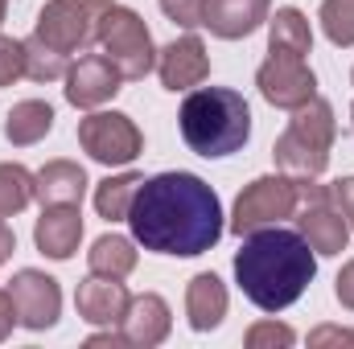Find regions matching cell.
<instances>
[{"label":"cell","instance_id":"4316f807","mask_svg":"<svg viewBox=\"0 0 354 349\" xmlns=\"http://www.w3.org/2000/svg\"><path fill=\"white\" fill-rule=\"evenodd\" d=\"M21 74H25V41L0 33V87H12Z\"/></svg>","mask_w":354,"mask_h":349},{"label":"cell","instance_id":"8d00e7d4","mask_svg":"<svg viewBox=\"0 0 354 349\" xmlns=\"http://www.w3.org/2000/svg\"><path fill=\"white\" fill-rule=\"evenodd\" d=\"M351 119H354V111H351Z\"/></svg>","mask_w":354,"mask_h":349},{"label":"cell","instance_id":"ba28073f","mask_svg":"<svg viewBox=\"0 0 354 349\" xmlns=\"http://www.w3.org/2000/svg\"><path fill=\"white\" fill-rule=\"evenodd\" d=\"M297 214V177H260L235 197L231 230L243 239L260 226H276Z\"/></svg>","mask_w":354,"mask_h":349},{"label":"cell","instance_id":"e0dca14e","mask_svg":"<svg viewBox=\"0 0 354 349\" xmlns=\"http://www.w3.org/2000/svg\"><path fill=\"white\" fill-rule=\"evenodd\" d=\"M169 325H174L169 304H165L157 292L132 296V304H128V312H124V321H120L124 341H128V346H145V349L161 346V341L169 337Z\"/></svg>","mask_w":354,"mask_h":349},{"label":"cell","instance_id":"cb8c5ba5","mask_svg":"<svg viewBox=\"0 0 354 349\" xmlns=\"http://www.w3.org/2000/svg\"><path fill=\"white\" fill-rule=\"evenodd\" d=\"M37 197V177L25 165H0V222L21 214Z\"/></svg>","mask_w":354,"mask_h":349},{"label":"cell","instance_id":"52a82bcc","mask_svg":"<svg viewBox=\"0 0 354 349\" xmlns=\"http://www.w3.org/2000/svg\"><path fill=\"white\" fill-rule=\"evenodd\" d=\"M297 226L309 239V247L317 255H342L351 226L338 214V206L330 201V185H317L313 177H297Z\"/></svg>","mask_w":354,"mask_h":349},{"label":"cell","instance_id":"5b68a950","mask_svg":"<svg viewBox=\"0 0 354 349\" xmlns=\"http://www.w3.org/2000/svg\"><path fill=\"white\" fill-rule=\"evenodd\" d=\"M111 8V0H50L37 17L33 37H41L50 50L75 58L91 54V46L99 41V21Z\"/></svg>","mask_w":354,"mask_h":349},{"label":"cell","instance_id":"d6a6232c","mask_svg":"<svg viewBox=\"0 0 354 349\" xmlns=\"http://www.w3.org/2000/svg\"><path fill=\"white\" fill-rule=\"evenodd\" d=\"M330 341H351L354 346V333L351 329H334V325H326V329H317V333L309 337V346H330Z\"/></svg>","mask_w":354,"mask_h":349},{"label":"cell","instance_id":"83f0119b","mask_svg":"<svg viewBox=\"0 0 354 349\" xmlns=\"http://www.w3.org/2000/svg\"><path fill=\"white\" fill-rule=\"evenodd\" d=\"M297 333L288 325H276V321H260L256 329H248V349H264V346H292Z\"/></svg>","mask_w":354,"mask_h":349},{"label":"cell","instance_id":"f1b7e54d","mask_svg":"<svg viewBox=\"0 0 354 349\" xmlns=\"http://www.w3.org/2000/svg\"><path fill=\"white\" fill-rule=\"evenodd\" d=\"M161 12L181 29H198L202 12H206V0H161Z\"/></svg>","mask_w":354,"mask_h":349},{"label":"cell","instance_id":"277c9868","mask_svg":"<svg viewBox=\"0 0 354 349\" xmlns=\"http://www.w3.org/2000/svg\"><path fill=\"white\" fill-rule=\"evenodd\" d=\"M338 123H334V107L326 99H309L305 107L292 111L288 128L280 132L272 157L288 177H322L330 165V148H334Z\"/></svg>","mask_w":354,"mask_h":349},{"label":"cell","instance_id":"484cf974","mask_svg":"<svg viewBox=\"0 0 354 349\" xmlns=\"http://www.w3.org/2000/svg\"><path fill=\"white\" fill-rule=\"evenodd\" d=\"M322 29L334 46H354V0H326Z\"/></svg>","mask_w":354,"mask_h":349},{"label":"cell","instance_id":"3957f363","mask_svg":"<svg viewBox=\"0 0 354 349\" xmlns=\"http://www.w3.org/2000/svg\"><path fill=\"white\" fill-rule=\"evenodd\" d=\"M181 140L198 157H231L248 144L252 136V107L239 90L227 87H198L185 94L181 115H177Z\"/></svg>","mask_w":354,"mask_h":349},{"label":"cell","instance_id":"ac0fdd59","mask_svg":"<svg viewBox=\"0 0 354 349\" xmlns=\"http://www.w3.org/2000/svg\"><path fill=\"white\" fill-rule=\"evenodd\" d=\"M185 317H189L194 333H210L227 317V288H223V279L214 271H202V275L189 279V288H185Z\"/></svg>","mask_w":354,"mask_h":349},{"label":"cell","instance_id":"7c38bea8","mask_svg":"<svg viewBox=\"0 0 354 349\" xmlns=\"http://www.w3.org/2000/svg\"><path fill=\"white\" fill-rule=\"evenodd\" d=\"M157 74H161L165 90H189V87H198V83H206L210 54H206L202 37L185 33V37L169 41L165 50H157Z\"/></svg>","mask_w":354,"mask_h":349},{"label":"cell","instance_id":"44dd1931","mask_svg":"<svg viewBox=\"0 0 354 349\" xmlns=\"http://www.w3.org/2000/svg\"><path fill=\"white\" fill-rule=\"evenodd\" d=\"M268 50H288V54L313 50V29L301 8H276V17L268 21Z\"/></svg>","mask_w":354,"mask_h":349},{"label":"cell","instance_id":"4dcf8cb0","mask_svg":"<svg viewBox=\"0 0 354 349\" xmlns=\"http://www.w3.org/2000/svg\"><path fill=\"white\" fill-rule=\"evenodd\" d=\"M334 292H338V300H342V304L354 312V259L346 263L342 271H338V283H334Z\"/></svg>","mask_w":354,"mask_h":349},{"label":"cell","instance_id":"8992f818","mask_svg":"<svg viewBox=\"0 0 354 349\" xmlns=\"http://www.w3.org/2000/svg\"><path fill=\"white\" fill-rule=\"evenodd\" d=\"M99 46L115 62V70L124 74V83H136V79H145L157 66V50H153V37H149L145 21L132 8H124V4H111L103 12V21H99Z\"/></svg>","mask_w":354,"mask_h":349},{"label":"cell","instance_id":"603a6c76","mask_svg":"<svg viewBox=\"0 0 354 349\" xmlns=\"http://www.w3.org/2000/svg\"><path fill=\"white\" fill-rule=\"evenodd\" d=\"M87 263H91L95 275H115V279H124V275L136 271V247H132L124 235H103V239H95Z\"/></svg>","mask_w":354,"mask_h":349},{"label":"cell","instance_id":"f546056e","mask_svg":"<svg viewBox=\"0 0 354 349\" xmlns=\"http://www.w3.org/2000/svg\"><path fill=\"white\" fill-rule=\"evenodd\" d=\"M330 201L338 206V214L346 218V226L354 230V177H342L330 185Z\"/></svg>","mask_w":354,"mask_h":349},{"label":"cell","instance_id":"d4e9b609","mask_svg":"<svg viewBox=\"0 0 354 349\" xmlns=\"http://www.w3.org/2000/svg\"><path fill=\"white\" fill-rule=\"evenodd\" d=\"M66 70H71V58L66 54H58V50H50L41 37H25V74L33 79V83H54V79H66Z\"/></svg>","mask_w":354,"mask_h":349},{"label":"cell","instance_id":"9c48e42d","mask_svg":"<svg viewBox=\"0 0 354 349\" xmlns=\"http://www.w3.org/2000/svg\"><path fill=\"white\" fill-rule=\"evenodd\" d=\"M79 144L99 165H132L140 157V148H145V136L128 115L95 111L87 119H79Z\"/></svg>","mask_w":354,"mask_h":349},{"label":"cell","instance_id":"1f68e13d","mask_svg":"<svg viewBox=\"0 0 354 349\" xmlns=\"http://www.w3.org/2000/svg\"><path fill=\"white\" fill-rule=\"evenodd\" d=\"M12 325H17V308H12V296H8V288L0 292V341L12 333Z\"/></svg>","mask_w":354,"mask_h":349},{"label":"cell","instance_id":"7a4b0ae2","mask_svg":"<svg viewBox=\"0 0 354 349\" xmlns=\"http://www.w3.org/2000/svg\"><path fill=\"white\" fill-rule=\"evenodd\" d=\"M317 275V251L301 230L260 226L243 235V247L235 255V283L260 312H280L301 300V292Z\"/></svg>","mask_w":354,"mask_h":349},{"label":"cell","instance_id":"ffe728a7","mask_svg":"<svg viewBox=\"0 0 354 349\" xmlns=\"http://www.w3.org/2000/svg\"><path fill=\"white\" fill-rule=\"evenodd\" d=\"M50 128H54V107H50V103H41V99H25V103H17V107L8 111L4 136H8V144L29 148V144L46 140V136H50Z\"/></svg>","mask_w":354,"mask_h":349},{"label":"cell","instance_id":"d590c367","mask_svg":"<svg viewBox=\"0 0 354 349\" xmlns=\"http://www.w3.org/2000/svg\"><path fill=\"white\" fill-rule=\"evenodd\" d=\"M4 8H8V0H0V21H4Z\"/></svg>","mask_w":354,"mask_h":349},{"label":"cell","instance_id":"8fae6325","mask_svg":"<svg viewBox=\"0 0 354 349\" xmlns=\"http://www.w3.org/2000/svg\"><path fill=\"white\" fill-rule=\"evenodd\" d=\"M8 296H12V308H17V325H25V329H33V333L50 329V325L58 321V312H62L58 279L46 275V271H33V267L17 271V275L8 279Z\"/></svg>","mask_w":354,"mask_h":349},{"label":"cell","instance_id":"d6986e66","mask_svg":"<svg viewBox=\"0 0 354 349\" xmlns=\"http://www.w3.org/2000/svg\"><path fill=\"white\" fill-rule=\"evenodd\" d=\"M83 193H87V173H83V165H75V161H50V165L37 173V197H41L46 206H58V201L79 206Z\"/></svg>","mask_w":354,"mask_h":349},{"label":"cell","instance_id":"4fadbf2b","mask_svg":"<svg viewBox=\"0 0 354 349\" xmlns=\"http://www.w3.org/2000/svg\"><path fill=\"white\" fill-rule=\"evenodd\" d=\"M120 83H124V74L115 70V62L107 54H83L66 70V99L75 107H99V103L115 99Z\"/></svg>","mask_w":354,"mask_h":349},{"label":"cell","instance_id":"9a60e30c","mask_svg":"<svg viewBox=\"0 0 354 349\" xmlns=\"http://www.w3.org/2000/svg\"><path fill=\"white\" fill-rule=\"evenodd\" d=\"M79 239H83V218H79V206H46L37 226H33V243L41 255L50 259H71L79 251Z\"/></svg>","mask_w":354,"mask_h":349},{"label":"cell","instance_id":"6da1fadb","mask_svg":"<svg viewBox=\"0 0 354 349\" xmlns=\"http://www.w3.org/2000/svg\"><path fill=\"white\" fill-rule=\"evenodd\" d=\"M128 226L145 251L194 259L223 239V201L194 173H157L140 181Z\"/></svg>","mask_w":354,"mask_h":349},{"label":"cell","instance_id":"e575fe53","mask_svg":"<svg viewBox=\"0 0 354 349\" xmlns=\"http://www.w3.org/2000/svg\"><path fill=\"white\" fill-rule=\"evenodd\" d=\"M87 346H128V341H124V329H120V333H95Z\"/></svg>","mask_w":354,"mask_h":349},{"label":"cell","instance_id":"836d02e7","mask_svg":"<svg viewBox=\"0 0 354 349\" xmlns=\"http://www.w3.org/2000/svg\"><path fill=\"white\" fill-rule=\"evenodd\" d=\"M17 251V239H12V230L0 222V263H8V255Z\"/></svg>","mask_w":354,"mask_h":349},{"label":"cell","instance_id":"7402d4cb","mask_svg":"<svg viewBox=\"0 0 354 349\" xmlns=\"http://www.w3.org/2000/svg\"><path fill=\"white\" fill-rule=\"evenodd\" d=\"M140 181H145L140 173H120V177L99 181V189H95V210H99V218H107V222H128V210H132V197H136Z\"/></svg>","mask_w":354,"mask_h":349},{"label":"cell","instance_id":"5bb4252c","mask_svg":"<svg viewBox=\"0 0 354 349\" xmlns=\"http://www.w3.org/2000/svg\"><path fill=\"white\" fill-rule=\"evenodd\" d=\"M75 304H79V317H83L87 325H103V329H111V325L124 321L132 296H128V288H124L115 275H95V271H91L87 279L79 283Z\"/></svg>","mask_w":354,"mask_h":349},{"label":"cell","instance_id":"2e32d148","mask_svg":"<svg viewBox=\"0 0 354 349\" xmlns=\"http://www.w3.org/2000/svg\"><path fill=\"white\" fill-rule=\"evenodd\" d=\"M268 4L272 0H206L202 25L223 41H239L268 21Z\"/></svg>","mask_w":354,"mask_h":349},{"label":"cell","instance_id":"30bf717a","mask_svg":"<svg viewBox=\"0 0 354 349\" xmlns=\"http://www.w3.org/2000/svg\"><path fill=\"white\" fill-rule=\"evenodd\" d=\"M256 87L272 107L297 111L309 99H317V74L309 70L305 54H288V50H268V62L256 74Z\"/></svg>","mask_w":354,"mask_h":349}]
</instances>
